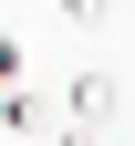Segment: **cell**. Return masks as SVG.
Listing matches in <instances>:
<instances>
[{
  "label": "cell",
  "instance_id": "cell-4",
  "mask_svg": "<svg viewBox=\"0 0 135 146\" xmlns=\"http://www.w3.org/2000/svg\"><path fill=\"white\" fill-rule=\"evenodd\" d=\"M63 146H114V136H104V125H63Z\"/></svg>",
  "mask_w": 135,
  "mask_h": 146
},
{
  "label": "cell",
  "instance_id": "cell-3",
  "mask_svg": "<svg viewBox=\"0 0 135 146\" xmlns=\"http://www.w3.org/2000/svg\"><path fill=\"white\" fill-rule=\"evenodd\" d=\"M52 11H63V21H104L114 0H52Z\"/></svg>",
  "mask_w": 135,
  "mask_h": 146
},
{
  "label": "cell",
  "instance_id": "cell-2",
  "mask_svg": "<svg viewBox=\"0 0 135 146\" xmlns=\"http://www.w3.org/2000/svg\"><path fill=\"white\" fill-rule=\"evenodd\" d=\"M21 84V42H11V21H0V94Z\"/></svg>",
  "mask_w": 135,
  "mask_h": 146
},
{
  "label": "cell",
  "instance_id": "cell-1",
  "mask_svg": "<svg viewBox=\"0 0 135 146\" xmlns=\"http://www.w3.org/2000/svg\"><path fill=\"white\" fill-rule=\"evenodd\" d=\"M63 125H114V73H73V94H63Z\"/></svg>",
  "mask_w": 135,
  "mask_h": 146
}]
</instances>
